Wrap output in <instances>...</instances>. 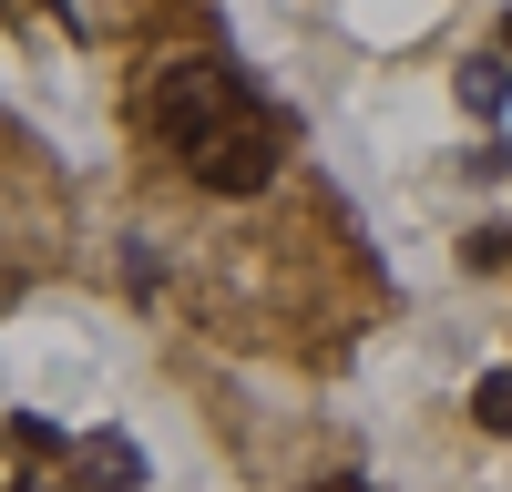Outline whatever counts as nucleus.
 I'll return each instance as SVG.
<instances>
[{
  "label": "nucleus",
  "instance_id": "nucleus-4",
  "mask_svg": "<svg viewBox=\"0 0 512 492\" xmlns=\"http://www.w3.org/2000/svg\"><path fill=\"white\" fill-rule=\"evenodd\" d=\"M472 421H482V431H512V369H482V390H472Z\"/></svg>",
  "mask_w": 512,
  "mask_h": 492
},
{
  "label": "nucleus",
  "instance_id": "nucleus-1",
  "mask_svg": "<svg viewBox=\"0 0 512 492\" xmlns=\"http://www.w3.org/2000/svg\"><path fill=\"white\" fill-rule=\"evenodd\" d=\"M175 154H185V175H195L205 195H256V185L277 175V113L256 103V93H236L216 123H195Z\"/></svg>",
  "mask_w": 512,
  "mask_h": 492
},
{
  "label": "nucleus",
  "instance_id": "nucleus-9",
  "mask_svg": "<svg viewBox=\"0 0 512 492\" xmlns=\"http://www.w3.org/2000/svg\"><path fill=\"white\" fill-rule=\"evenodd\" d=\"M21 492H41V482H21Z\"/></svg>",
  "mask_w": 512,
  "mask_h": 492
},
{
  "label": "nucleus",
  "instance_id": "nucleus-8",
  "mask_svg": "<svg viewBox=\"0 0 512 492\" xmlns=\"http://www.w3.org/2000/svg\"><path fill=\"white\" fill-rule=\"evenodd\" d=\"M502 62H512V11H502Z\"/></svg>",
  "mask_w": 512,
  "mask_h": 492
},
{
  "label": "nucleus",
  "instance_id": "nucleus-7",
  "mask_svg": "<svg viewBox=\"0 0 512 492\" xmlns=\"http://www.w3.org/2000/svg\"><path fill=\"white\" fill-rule=\"evenodd\" d=\"M308 492H369V482H308Z\"/></svg>",
  "mask_w": 512,
  "mask_h": 492
},
{
  "label": "nucleus",
  "instance_id": "nucleus-5",
  "mask_svg": "<svg viewBox=\"0 0 512 492\" xmlns=\"http://www.w3.org/2000/svg\"><path fill=\"white\" fill-rule=\"evenodd\" d=\"M11 451H21V462H41V451H62V441H52V421H11Z\"/></svg>",
  "mask_w": 512,
  "mask_h": 492
},
{
  "label": "nucleus",
  "instance_id": "nucleus-3",
  "mask_svg": "<svg viewBox=\"0 0 512 492\" xmlns=\"http://www.w3.org/2000/svg\"><path fill=\"white\" fill-rule=\"evenodd\" d=\"M461 103H472V113H502V103H512V62H502V52L472 62V72H461Z\"/></svg>",
  "mask_w": 512,
  "mask_h": 492
},
{
  "label": "nucleus",
  "instance_id": "nucleus-6",
  "mask_svg": "<svg viewBox=\"0 0 512 492\" xmlns=\"http://www.w3.org/2000/svg\"><path fill=\"white\" fill-rule=\"evenodd\" d=\"M472 267H512V226H482L472 236Z\"/></svg>",
  "mask_w": 512,
  "mask_h": 492
},
{
  "label": "nucleus",
  "instance_id": "nucleus-2",
  "mask_svg": "<svg viewBox=\"0 0 512 492\" xmlns=\"http://www.w3.org/2000/svg\"><path fill=\"white\" fill-rule=\"evenodd\" d=\"M72 472L93 482V492H134L144 482V451L123 441V431H93V441H72Z\"/></svg>",
  "mask_w": 512,
  "mask_h": 492
}]
</instances>
